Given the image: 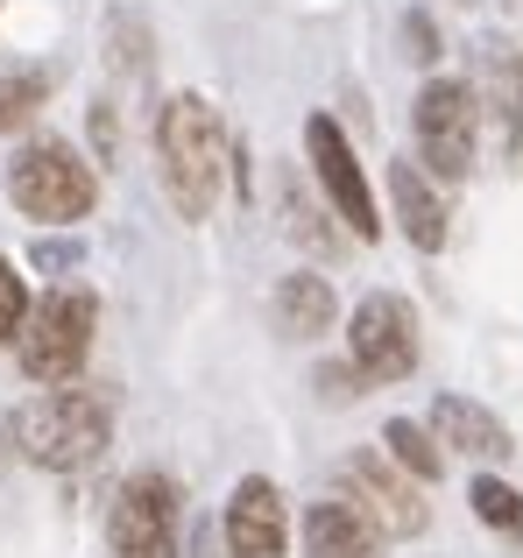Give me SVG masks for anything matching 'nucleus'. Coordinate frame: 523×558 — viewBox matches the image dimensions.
Wrapping results in <instances>:
<instances>
[{
	"instance_id": "f257e3e1",
	"label": "nucleus",
	"mask_w": 523,
	"mask_h": 558,
	"mask_svg": "<svg viewBox=\"0 0 523 558\" xmlns=\"http://www.w3.org/2000/svg\"><path fill=\"white\" fill-rule=\"evenodd\" d=\"M156 163H163V191L184 219H206L220 205V178H227V128L220 107L198 93H178L156 113Z\"/></svg>"
},
{
	"instance_id": "f03ea898",
	"label": "nucleus",
	"mask_w": 523,
	"mask_h": 558,
	"mask_svg": "<svg viewBox=\"0 0 523 558\" xmlns=\"http://www.w3.org/2000/svg\"><path fill=\"white\" fill-rule=\"evenodd\" d=\"M107 438H113V417L93 389H42L36 403L14 410V446L36 466H50V474L93 466L99 452H107Z\"/></svg>"
},
{
	"instance_id": "7ed1b4c3",
	"label": "nucleus",
	"mask_w": 523,
	"mask_h": 558,
	"mask_svg": "<svg viewBox=\"0 0 523 558\" xmlns=\"http://www.w3.org/2000/svg\"><path fill=\"white\" fill-rule=\"evenodd\" d=\"M93 326H99V304H93V290H78V283H64V290H50L42 304H28L22 332H14L22 375L42 381V389L71 381L85 368V354H93Z\"/></svg>"
},
{
	"instance_id": "20e7f679",
	"label": "nucleus",
	"mask_w": 523,
	"mask_h": 558,
	"mask_svg": "<svg viewBox=\"0 0 523 558\" xmlns=\"http://www.w3.org/2000/svg\"><path fill=\"white\" fill-rule=\"evenodd\" d=\"M8 198L22 205L28 219H42V227H71V219L93 213L99 178H93V163H85L71 142L42 135V142H28V149L8 163Z\"/></svg>"
},
{
	"instance_id": "39448f33",
	"label": "nucleus",
	"mask_w": 523,
	"mask_h": 558,
	"mask_svg": "<svg viewBox=\"0 0 523 558\" xmlns=\"http://www.w3.org/2000/svg\"><path fill=\"white\" fill-rule=\"evenodd\" d=\"M411 128H417V156H425L417 170H431V178H446V184L467 178V163H474V93L467 85L431 78L411 107Z\"/></svg>"
},
{
	"instance_id": "423d86ee",
	"label": "nucleus",
	"mask_w": 523,
	"mask_h": 558,
	"mask_svg": "<svg viewBox=\"0 0 523 558\" xmlns=\"http://www.w3.org/2000/svg\"><path fill=\"white\" fill-rule=\"evenodd\" d=\"M107 545L113 558H178V488H170V474L121 481L113 517H107Z\"/></svg>"
},
{
	"instance_id": "0eeeda50",
	"label": "nucleus",
	"mask_w": 523,
	"mask_h": 558,
	"mask_svg": "<svg viewBox=\"0 0 523 558\" xmlns=\"http://www.w3.org/2000/svg\"><path fill=\"white\" fill-rule=\"evenodd\" d=\"M346 354H354L361 381H403L417 368V318L397 290H375L354 304V332H346Z\"/></svg>"
},
{
	"instance_id": "6e6552de",
	"label": "nucleus",
	"mask_w": 523,
	"mask_h": 558,
	"mask_svg": "<svg viewBox=\"0 0 523 558\" xmlns=\"http://www.w3.org/2000/svg\"><path fill=\"white\" fill-rule=\"evenodd\" d=\"M304 149H312V178H318V191H326L332 213L354 227V241H375V233H382V219H375L368 178H361L354 142L340 135V121H332V113H312V121H304Z\"/></svg>"
},
{
	"instance_id": "1a4fd4ad",
	"label": "nucleus",
	"mask_w": 523,
	"mask_h": 558,
	"mask_svg": "<svg viewBox=\"0 0 523 558\" xmlns=\"http://www.w3.org/2000/svg\"><path fill=\"white\" fill-rule=\"evenodd\" d=\"M340 488L354 495V509L375 523L382 537H417L425 531V502H417V488H411V474H403L397 460H375V452H354V460L340 466Z\"/></svg>"
},
{
	"instance_id": "9d476101",
	"label": "nucleus",
	"mask_w": 523,
	"mask_h": 558,
	"mask_svg": "<svg viewBox=\"0 0 523 558\" xmlns=\"http://www.w3.org/2000/svg\"><path fill=\"white\" fill-rule=\"evenodd\" d=\"M227 551L234 558H290V509L276 495V481L248 474L227 495Z\"/></svg>"
},
{
	"instance_id": "9b49d317",
	"label": "nucleus",
	"mask_w": 523,
	"mask_h": 558,
	"mask_svg": "<svg viewBox=\"0 0 523 558\" xmlns=\"http://www.w3.org/2000/svg\"><path fill=\"white\" fill-rule=\"evenodd\" d=\"M431 438L453 446V452H467V460H488V466H502L516 452L510 424H502L496 410L467 403V396H439V403H431Z\"/></svg>"
},
{
	"instance_id": "f8f14e48",
	"label": "nucleus",
	"mask_w": 523,
	"mask_h": 558,
	"mask_svg": "<svg viewBox=\"0 0 523 558\" xmlns=\"http://www.w3.org/2000/svg\"><path fill=\"white\" fill-rule=\"evenodd\" d=\"M304 558H382V531L346 495H326L304 509Z\"/></svg>"
},
{
	"instance_id": "ddd939ff",
	"label": "nucleus",
	"mask_w": 523,
	"mask_h": 558,
	"mask_svg": "<svg viewBox=\"0 0 523 558\" xmlns=\"http://www.w3.org/2000/svg\"><path fill=\"white\" fill-rule=\"evenodd\" d=\"M389 205H397V227L411 247H425V255H439L446 247V205L439 191H431V178L403 156V163H389Z\"/></svg>"
},
{
	"instance_id": "4468645a",
	"label": "nucleus",
	"mask_w": 523,
	"mask_h": 558,
	"mask_svg": "<svg viewBox=\"0 0 523 558\" xmlns=\"http://www.w3.org/2000/svg\"><path fill=\"white\" fill-rule=\"evenodd\" d=\"M269 312H276V332H290V340H318V332L332 326V283L326 276H283L276 283V298H269Z\"/></svg>"
},
{
	"instance_id": "2eb2a0df",
	"label": "nucleus",
	"mask_w": 523,
	"mask_h": 558,
	"mask_svg": "<svg viewBox=\"0 0 523 558\" xmlns=\"http://www.w3.org/2000/svg\"><path fill=\"white\" fill-rule=\"evenodd\" d=\"M382 446H389V460H397L411 481H439V474H446L439 438H431L425 424H411V417H389V424H382Z\"/></svg>"
},
{
	"instance_id": "dca6fc26",
	"label": "nucleus",
	"mask_w": 523,
	"mask_h": 558,
	"mask_svg": "<svg viewBox=\"0 0 523 558\" xmlns=\"http://www.w3.org/2000/svg\"><path fill=\"white\" fill-rule=\"evenodd\" d=\"M467 502H474V517H482V523H496V531L523 537V495L510 488V481L482 474V481H474V488H467Z\"/></svg>"
},
{
	"instance_id": "f3484780",
	"label": "nucleus",
	"mask_w": 523,
	"mask_h": 558,
	"mask_svg": "<svg viewBox=\"0 0 523 558\" xmlns=\"http://www.w3.org/2000/svg\"><path fill=\"white\" fill-rule=\"evenodd\" d=\"M36 107H42V78H36V71H8V78H0V135L28 128Z\"/></svg>"
},
{
	"instance_id": "a211bd4d",
	"label": "nucleus",
	"mask_w": 523,
	"mask_h": 558,
	"mask_svg": "<svg viewBox=\"0 0 523 558\" xmlns=\"http://www.w3.org/2000/svg\"><path fill=\"white\" fill-rule=\"evenodd\" d=\"M22 318H28V290H22V276H14V262L0 255V347L22 332Z\"/></svg>"
},
{
	"instance_id": "6ab92c4d",
	"label": "nucleus",
	"mask_w": 523,
	"mask_h": 558,
	"mask_svg": "<svg viewBox=\"0 0 523 558\" xmlns=\"http://www.w3.org/2000/svg\"><path fill=\"white\" fill-rule=\"evenodd\" d=\"M318 389H326V403H346V396H361V368L346 361V368H318Z\"/></svg>"
},
{
	"instance_id": "aec40b11",
	"label": "nucleus",
	"mask_w": 523,
	"mask_h": 558,
	"mask_svg": "<svg viewBox=\"0 0 523 558\" xmlns=\"http://www.w3.org/2000/svg\"><path fill=\"white\" fill-rule=\"evenodd\" d=\"M516 113H523V64H516Z\"/></svg>"
}]
</instances>
